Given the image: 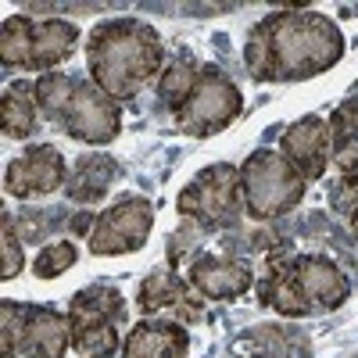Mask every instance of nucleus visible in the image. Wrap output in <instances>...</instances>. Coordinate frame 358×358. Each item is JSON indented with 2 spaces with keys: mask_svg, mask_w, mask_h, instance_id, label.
Listing matches in <instances>:
<instances>
[{
  "mask_svg": "<svg viewBox=\"0 0 358 358\" xmlns=\"http://www.w3.org/2000/svg\"><path fill=\"white\" fill-rule=\"evenodd\" d=\"M36 104L47 122L83 143H111L122 133V108L101 86L79 83L69 72H47L36 79Z\"/></svg>",
  "mask_w": 358,
  "mask_h": 358,
  "instance_id": "4",
  "label": "nucleus"
},
{
  "mask_svg": "<svg viewBox=\"0 0 358 358\" xmlns=\"http://www.w3.org/2000/svg\"><path fill=\"white\" fill-rule=\"evenodd\" d=\"M305 187L308 179L276 151H255L241 165V201L244 212L258 222L294 212L305 197Z\"/></svg>",
  "mask_w": 358,
  "mask_h": 358,
  "instance_id": "6",
  "label": "nucleus"
},
{
  "mask_svg": "<svg viewBox=\"0 0 358 358\" xmlns=\"http://www.w3.org/2000/svg\"><path fill=\"white\" fill-rule=\"evenodd\" d=\"M136 308L143 315H158V312H169V308H176L179 319H187V315L197 319L201 315L197 301L187 290V280H179L176 273H151L147 276L136 290Z\"/></svg>",
  "mask_w": 358,
  "mask_h": 358,
  "instance_id": "16",
  "label": "nucleus"
},
{
  "mask_svg": "<svg viewBox=\"0 0 358 358\" xmlns=\"http://www.w3.org/2000/svg\"><path fill=\"white\" fill-rule=\"evenodd\" d=\"M330 208L341 219H348V226L358 236V176H341L337 179L334 190H330Z\"/></svg>",
  "mask_w": 358,
  "mask_h": 358,
  "instance_id": "21",
  "label": "nucleus"
},
{
  "mask_svg": "<svg viewBox=\"0 0 358 358\" xmlns=\"http://www.w3.org/2000/svg\"><path fill=\"white\" fill-rule=\"evenodd\" d=\"M90 83L101 86L111 101H133L147 83L162 79L165 47L155 25L140 18L101 22L86 40Z\"/></svg>",
  "mask_w": 358,
  "mask_h": 358,
  "instance_id": "2",
  "label": "nucleus"
},
{
  "mask_svg": "<svg viewBox=\"0 0 358 358\" xmlns=\"http://www.w3.org/2000/svg\"><path fill=\"white\" fill-rule=\"evenodd\" d=\"M330 162L341 169V176H358V143L355 140H337Z\"/></svg>",
  "mask_w": 358,
  "mask_h": 358,
  "instance_id": "24",
  "label": "nucleus"
},
{
  "mask_svg": "<svg viewBox=\"0 0 358 358\" xmlns=\"http://www.w3.org/2000/svg\"><path fill=\"white\" fill-rule=\"evenodd\" d=\"M36 83H11L0 97V122H4V136L11 140H25L36 129Z\"/></svg>",
  "mask_w": 358,
  "mask_h": 358,
  "instance_id": "18",
  "label": "nucleus"
},
{
  "mask_svg": "<svg viewBox=\"0 0 358 358\" xmlns=\"http://www.w3.org/2000/svg\"><path fill=\"white\" fill-rule=\"evenodd\" d=\"M187 283L212 297V301H229V297H244L255 283L251 265L241 258H229V255H201L187 265Z\"/></svg>",
  "mask_w": 358,
  "mask_h": 358,
  "instance_id": "14",
  "label": "nucleus"
},
{
  "mask_svg": "<svg viewBox=\"0 0 358 358\" xmlns=\"http://www.w3.org/2000/svg\"><path fill=\"white\" fill-rule=\"evenodd\" d=\"M190 337L183 322L169 319H140L122 341V358H187Z\"/></svg>",
  "mask_w": 358,
  "mask_h": 358,
  "instance_id": "15",
  "label": "nucleus"
},
{
  "mask_svg": "<svg viewBox=\"0 0 358 358\" xmlns=\"http://www.w3.org/2000/svg\"><path fill=\"white\" fill-rule=\"evenodd\" d=\"M115 176H118V165H115L111 158H104V155H86V158L76 162L65 190H69V197H72L76 204H94V201H101V197L108 194V187H111Z\"/></svg>",
  "mask_w": 358,
  "mask_h": 358,
  "instance_id": "17",
  "label": "nucleus"
},
{
  "mask_svg": "<svg viewBox=\"0 0 358 358\" xmlns=\"http://www.w3.org/2000/svg\"><path fill=\"white\" fill-rule=\"evenodd\" d=\"M330 136H334V143H337V140H355V143H358V101H348V104H341V108L334 111V118H330Z\"/></svg>",
  "mask_w": 358,
  "mask_h": 358,
  "instance_id": "23",
  "label": "nucleus"
},
{
  "mask_svg": "<svg viewBox=\"0 0 358 358\" xmlns=\"http://www.w3.org/2000/svg\"><path fill=\"white\" fill-rule=\"evenodd\" d=\"M197 76H201V69H197V62H194L190 54H179L176 62L162 72V79H158V97L165 101V108H169L172 115L187 104Z\"/></svg>",
  "mask_w": 358,
  "mask_h": 358,
  "instance_id": "19",
  "label": "nucleus"
},
{
  "mask_svg": "<svg viewBox=\"0 0 358 358\" xmlns=\"http://www.w3.org/2000/svg\"><path fill=\"white\" fill-rule=\"evenodd\" d=\"M283 158L301 172L305 179H322L326 165L334 158V136H330V122H322L319 115H305L294 126H287L283 140H280Z\"/></svg>",
  "mask_w": 358,
  "mask_h": 358,
  "instance_id": "13",
  "label": "nucleus"
},
{
  "mask_svg": "<svg viewBox=\"0 0 358 358\" xmlns=\"http://www.w3.org/2000/svg\"><path fill=\"white\" fill-rule=\"evenodd\" d=\"M241 111H244V97H241V90H236V83L222 69L204 65L187 104L176 111V126L190 136H215Z\"/></svg>",
  "mask_w": 358,
  "mask_h": 358,
  "instance_id": "10",
  "label": "nucleus"
},
{
  "mask_svg": "<svg viewBox=\"0 0 358 358\" xmlns=\"http://www.w3.org/2000/svg\"><path fill=\"white\" fill-rule=\"evenodd\" d=\"M0 255H4V262H0V276L4 280H15L22 273V244H18V236H15V222L11 215H0Z\"/></svg>",
  "mask_w": 358,
  "mask_h": 358,
  "instance_id": "22",
  "label": "nucleus"
},
{
  "mask_svg": "<svg viewBox=\"0 0 358 358\" xmlns=\"http://www.w3.org/2000/svg\"><path fill=\"white\" fill-rule=\"evenodd\" d=\"M348 294H351L348 276L326 255L276 251L265 258V273L258 283V301L290 319L341 308Z\"/></svg>",
  "mask_w": 358,
  "mask_h": 358,
  "instance_id": "3",
  "label": "nucleus"
},
{
  "mask_svg": "<svg viewBox=\"0 0 358 358\" xmlns=\"http://www.w3.org/2000/svg\"><path fill=\"white\" fill-rule=\"evenodd\" d=\"M79 47V29L65 18H25L11 15L0 25V62L18 72H50L54 65L69 62Z\"/></svg>",
  "mask_w": 358,
  "mask_h": 358,
  "instance_id": "5",
  "label": "nucleus"
},
{
  "mask_svg": "<svg viewBox=\"0 0 358 358\" xmlns=\"http://www.w3.org/2000/svg\"><path fill=\"white\" fill-rule=\"evenodd\" d=\"M241 169L236 165H208L201 169L190 187L179 194L176 208L194 229H219L241 212Z\"/></svg>",
  "mask_w": 358,
  "mask_h": 358,
  "instance_id": "9",
  "label": "nucleus"
},
{
  "mask_svg": "<svg viewBox=\"0 0 358 358\" xmlns=\"http://www.w3.org/2000/svg\"><path fill=\"white\" fill-rule=\"evenodd\" d=\"M126 315V297L111 283L83 287L72 297V348L83 358H111L118 351V322Z\"/></svg>",
  "mask_w": 358,
  "mask_h": 358,
  "instance_id": "7",
  "label": "nucleus"
},
{
  "mask_svg": "<svg viewBox=\"0 0 358 358\" xmlns=\"http://www.w3.org/2000/svg\"><path fill=\"white\" fill-rule=\"evenodd\" d=\"M65 176H69V165L62 158V151L50 143H36V147H29V151H22L8 172H4V190L11 197H43L50 190H57L65 183Z\"/></svg>",
  "mask_w": 358,
  "mask_h": 358,
  "instance_id": "12",
  "label": "nucleus"
},
{
  "mask_svg": "<svg viewBox=\"0 0 358 358\" xmlns=\"http://www.w3.org/2000/svg\"><path fill=\"white\" fill-rule=\"evenodd\" d=\"M76 258H79V248H76L72 241H54V244H47V248L36 255L33 268H36L40 280H57L62 273H69V268L76 265Z\"/></svg>",
  "mask_w": 358,
  "mask_h": 358,
  "instance_id": "20",
  "label": "nucleus"
},
{
  "mask_svg": "<svg viewBox=\"0 0 358 358\" xmlns=\"http://www.w3.org/2000/svg\"><path fill=\"white\" fill-rule=\"evenodd\" d=\"M155 226V204L147 197H122L111 204L104 215H97L90 233V251L94 255H129L140 251Z\"/></svg>",
  "mask_w": 358,
  "mask_h": 358,
  "instance_id": "11",
  "label": "nucleus"
},
{
  "mask_svg": "<svg viewBox=\"0 0 358 358\" xmlns=\"http://www.w3.org/2000/svg\"><path fill=\"white\" fill-rule=\"evenodd\" d=\"M344 57V36L322 11H276L265 15L244 43V65L258 83H294L334 69Z\"/></svg>",
  "mask_w": 358,
  "mask_h": 358,
  "instance_id": "1",
  "label": "nucleus"
},
{
  "mask_svg": "<svg viewBox=\"0 0 358 358\" xmlns=\"http://www.w3.org/2000/svg\"><path fill=\"white\" fill-rule=\"evenodd\" d=\"M4 334H0V355H33V358H65L72 344V322L69 315L54 308H25V305H0Z\"/></svg>",
  "mask_w": 358,
  "mask_h": 358,
  "instance_id": "8",
  "label": "nucleus"
}]
</instances>
